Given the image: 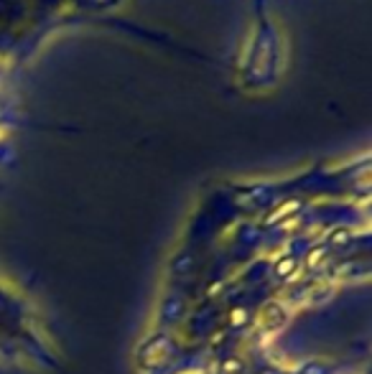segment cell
<instances>
[{
  "label": "cell",
  "instance_id": "cell-1",
  "mask_svg": "<svg viewBox=\"0 0 372 374\" xmlns=\"http://www.w3.org/2000/svg\"><path fill=\"white\" fill-rule=\"evenodd\" d=\"M260 323L265 328H270V331H275L278 326L286 323V311L280 308V305H268V308L260 313Z\"/></svg>",
  "mask_w": 372,
  "mask_h": 374
}]
</instances>
